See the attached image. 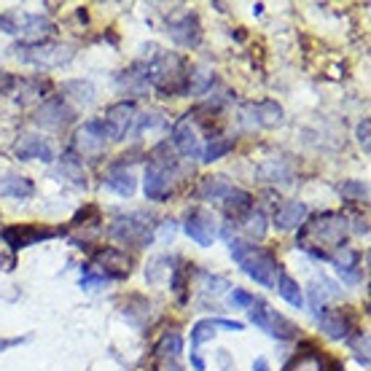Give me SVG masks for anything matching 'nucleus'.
Wrapping results in <instances>:
<instances>
[{"instance_id":"obj_1","label":"nucleus","mask_w":371,"mask_h":371,"mask_svg":"<svg viewBox=\"0 0 371 371\" xmlns=\"http://www.w3.org/2000/svg\"><path fill=\"white\" fill-rule=\"evenodd\" d=\"M296 245L307 250L312 259L331 261L336 250L347 247V218L342 212H320L315 218L304 221L299 226V240Z\"/></svg>"},{"instance_id":"obj_2","label":"nucleus","mask_w":371,"mask_h":371,"mask_svg":"<svg viewBox=\"0 0 371 371\" xmlns=\"http://www.w3.org/2000/svg\"><path fill=\"white\" fill-rule=\"evenodd\" d=\"M229 253L231 259L242 266V272H245L250 280H256V283L264 285V288L275 285L277 275H280V264H277V259H275L272 250L250 245L245 240H229Z\"/></svg>"},{"instance_id":"obj_3","label":"nucleus","mask_w":371,"mask_h":371,"mask_svg":"<svg viewBox=\"0 0 371 371\" xmlns=\"http://www.w3.org/2000/svg\"><path fill=\"white\" fill-rule=\"evenodd\" d=\"M175 175H177V159L170 154V145L167 143H159L151 151V159H148V167H145V180H143L145 196L154 199V202H164L167 196L173 194Z\"/></svg>"},{"instance_id":"obj_4","label":"nucleus","mask_w":371,"mask_h":371,"mask_svg":"<svg viewBox=\"0 0 371 371\" xmlns=\"http://www.w3.org/2000/svg\"><path fill=\"white\" fill-rule=\"evenodd\" d=\"M189 65L186 59L175 52L157 54L148 62V81L159 89L164 97L170 94H186L189 89Z\"/></svg>"},{"instance_id":"obj_5","label":"nucleus","mask_w":371,"mask_h":371,"mask_svg":"<svg viewBox=\"0 0 371 371\" xmlns=\"http://www.w3.org/2000/svg\"><path fill=\"white\" fill-rule=\"evenodd\" d=\"M108 234L122 242V245H135V247H148L157 237V224L148 212L135 210V212H119L113 215Z\"/></svg>"},{"instance_id":"obj_6","label":"nucleus","mask_w":371,"mask_h":371,"mask_svg":"<svg viewBox=\"0 0 371 371\" xmlns=\"http://www.w3.org/2000/svg\"><path fill=\"white\" fill-rule=\"evenodd\" d=\"M11 52L17 54L22 62L30 65H41V68H57L73 59L71 46H54V43H17Z\"/></svg>"},{"instance_id":"obj_7","label":"nucleus","mask_w":371,"mask_h":371,"mask_svg":"<svg viewBox=\"0 0 371 371\" xmlns=\"http://www.w3.org/2000/svg\"><path fill=\"white\" fill-rule=\"evenodd\" d=\"M250 320L266 331L269 336H275V339H296L299 334V328H296V323L293 320H288L285 315H280L277 310H272L266 301L256 299L250 304Z\"/></svg>"},{"instance_id":"obj_8","label":"nucleus","mask_w":371,"mask_h":371,"mask_svg":"<svg viewBox=\"0 0 371 371\" xmlns=\"http://www.w3.org/2000/svg\"><path fill=\"white\" fill-rule=\"evenodd\" d=\"M108 126L100 119H89L75 129V138H73V154L78 157H87V159H100V154L106 151L108 143Z\"/></svg>"},{"instance_id":"obj_9","label":"nucleus","mask_w":371,"mask_h":371,"mask_svg":"<svg viewBox=\"0 0 371 371\" xmlns=\"http://www.w3.org/2000/svg\"><path fill=\"white\" fill-rule=\"evenodd\" d=\"M283 122V106L275 100L261 103H245L240 108V124L245 129H272Z\"/></svg>"},{"instance_id":"obj_10","label":"nucleus","mask_w":371,"mask_h":371,"mask_svg":"<svg viewBox=\"0 0 371 371\" xmlns=\"http://www.w3.org/2000/svg\"><path fill=\"white\" fill-rule=\"evenodd\" d=\"M57 234H59L57 229L41 226V224H17V226H6V229L0 231L3 242L11 247V250H22V247L46 242V240H54Z\"/></svg>"},{"instance_id":"obj_11","label":"nucleus","mask_w":371,"mask_h":371,"mask_svg":"<svg viewBox=\"0 0 371 371\" xmlns=\"http://www.w3.org/2000/svg\"><path fill=\"white\" fill-rule=\"evenodd\" d=\"M73 122H75V110L68 106V100H65L62 94L49 97L43 106L38 108V113H36L38 126H46V129H54V132L68 129Z\"/></svg>"},{"instance_id":"obj_12","label":"nucleus","mask_w":371,"mask_h":371,"mask_svg":"<svg viewBox=\"0 0 371 371\" xmlns=\"http://www.w3.org/2000/svg\"><path fill=\"white\" fill-rule=\"evenodd\" d=\"M89 266L97 269L108 283H110V280H124V277H129V256H126L124 250H119V247H100V250H94L92 264Z\"/></svg>"},{"instance_id":"obj_13","label":"nucleus","mask_w":371,"mask_h":371,"mask_svg":"<svg viewBox=\"0 0 371 371\" xmlns=\"http://www.w3.org/2000/svg\"><path fill=\"white\" fill-rule=\"evenodd\" d=\"M135 122H138V106H135L132 100H122V103L108 108L106 126H108L110 140H124V138L132 132Z\"/></svg>"},{"instance_id":"obj_14","label":"nucleus","mask_w":371,"mask_h":371,"mask_svg":"<svg viewBox=\"0 0 371 371\" xmlns=\"http://www.w3.org/2000/svg\"><path fill=\"white\" fill-rule=\"evenodd\" d=\"M183 231L194 240L196 245L210 247L215 242V237H218V224H215L212 212L202 210V208H194V210H189V215H186Z\"/></svg>"},{"instance_id":"obj_15","label":"nucleus","mask_w":371,"mask_h":371,"mask_svg":"<svg viewBox=\"0 0 371 371\" xmlns=\"http://www.w3.org/2000/svg\"><path fill=\"white\" fill-rule=\"evenodd\" d=\"M173 143H175V148L186 159H196L202 154V145H199V135H196L191 113H186L180 122H175V126H173Z\"/></svg>"},{"instance_id":"obj_16","label":"nucleus","mask_w":371,"mask_h":371,"mask_svg":"<svg viewBox=\"0 0 371 371\" xmlns=\"http://www.w3.org/2000/svg\"><path fill=\"white\" fill-rule=\"evenodd\" d=\"M14 154H17V159L22 161H43V164H52L54 161V148L52 143L46 140V138H41V135H22L14 145Z\"/></svg>"},{"instance_id":"obj_17","label":"nucleus","mask_w":371,"mask_h":371,"mask_svg":"<svg viewBox=\"0 0 371 371\" xmlns=\"http://www.w3.org/2000/svg\"><path fill=\"white\" fill-rule=\"evenodd\" d=\"M170 38L177 46H186V49H191L202 41V24H199V17L194 11H186L180 19L170 22Z\"/></svg>"},{"instance_id":"obj_18","label":"nucleus","mask_w":371,"mask_h":371,"mask_svg":"<svg viewBox=\"0 0 371 371\" xmlns=\"http://www.w3.org/2000/svg\"><path fill=\"white\" fill-rule=\"evenodd\" d=\"M17 36H24L22 43H43L54 33V24L41 14H24L22 19H17Z\"/></svg>"},{"instance_id":"obj_19","label":"nucleus","mask_w":371,"mask_h":371,"mask_svg":"<svg viewBox=\"0 0 371 371\" xmlns=\"http://www.w3.org/2000/svg\"><path fill=\"white\" fill-rule=\"evenodd\" d=\"M116 84L122 92L126 94H135V97H140L145 94V89H148V62H135V65H129L126 71L119 73V78H116Z\"/></svg>"},{"instance_id":"obj_20","label":"nucleus","mask_w":371,"mask_h":371,"mask_svg":"<svg viewBox=\"0 0 371 371\" xmlns=\"http://www.w3.org/2000/svg\"><path fill=\"white\" fill-rule=\"evenodd\" d=\"M358 261H361L358 250H350V247H342L339 253L331 256V264L339 272V277L350 285L361 283V266H358Z\"/></svg>"},{"instance_id":"obj_21","label":"nucleus","mask_w":371,"mask_h":371,"mask_svg":"<svg viewBox=\"0 0 371 371\" xmlns=\"http://www.w3.org/2000/svg\"><path fill=\"white\" fill-rule=\"evenodd\" d=\"M318 323L331 339H347L350 336V318L342 310H320Z\"/></svg>"},{"instance_id":"obj_22","label":"nucleus","mask_w":371,"mask_h":371,"mask_svg":"<svg viewBox=\"0 0 371 371\" xmlns=\"http://www.w3.org/2000/svg\"><path fill=\"white\" fill-rule=\"evenodd\" d=\"M307 215H310V210H307L304 202H285L283 208L275 212V226L283 231L299 229L301 224L307 221Z\"/></svg>"},{"instance_id":"obj_23","label":"nucleus","mask_w":371,"mask_h":371,"mask_svg":"<svg viewBox=\"0 0 371 371\" xmlns=\"http://www.w3.org/2000/svg\"><path fill=\"white\" fill-rule=\"evenodd\" d=\"M33 194H36V186H33L30 177L14 175V173L0 177V196H8V199H30Z\"/></svg>"},{"instance_id":"obj_24","label":"nucleus","mask_w":371,"mask_h":371,"mask_svg":"<svg viewBox=\"0 0 371 371\" xmlns=\"http://www.w3.org/2000/svg\"><path fill=\"white\" fill-rule=\"evenodd\" d=\"M106 186L113 191V194H119V196H129L135 194V189H138V180H135V175L126 170V167H122V164H116L110 173H108L106 177Z\"/></svg>"},{"instance_id":"obj_25","label":"nucleus","mask_w":371,"mask_h":371,"mask_svg":"<svg viewBox=\"0 0 371 371\" xmlns=\"http://www.w3.org/2000/svg\"><path fill=\"white\" fill-rule=\"evenodd\" d=\"M250 210H253V196L242 189H231L229 194L224 196V212L234 221H242Z\"/></svg>"},{"instance_id":"obj_26","label":"nucleus","mask_w":371,"mask_h":371,"mask_svg":"<svg viewBox=\"0 0 371 371\" xmlns=\"http://www.w3.org/2000/svg\"><path fill=\"white\" fill-rule=\"evenodd\" d=\"M231 189H234V186H231L224 175H210V177H202V180H199L196 196H199V199H224Z\"/></svg>"},{"instance_id":"obj_27","label":"nucleus","mask_w":371,"mask_h":371,"mask_svg":"<svg viewBox=\"0 0 371 371\" xmlns=\"http://www.w3.org/2000/svg\"><path fill=\"white\" fill-rule=\"evenodd\" d=\"M62 92H65V100H73V103L87 106V108L97 100V97H94L97 89L92 87L89 81H81V78H78V81H65V84H62Z\"/></svg>"},{"instance_id":"obj_28","label":"nucleus","mask_w":371,"mask_h":371,"mask_svg":"<svg viewBox=\"0 0 371 371\" xmlns=\"http://www.w3.org/2000/svg\"><path fill=\"white\" fill-rule=\"evenodd\" d=\"M275 285H277V293H280V296H283L291 307H296V310L304 307V293H301L299 283H296L291 275L280 272V275H277V280H275Z\"/></svg>"},{"instance_id":"obj_29","label":"nucleus","mask_w":371,"mask_h":371,"mask_svg":"<svg viewBox=\"0 0 371 371\" xmlns=\"http://www.w3.org/2000/svg\"><path fill=\"white\" fill-rule=\"evenodd\" d=\"M240 229H242V234H245L247 240H264L266 234V215L261 210H250L240 221Z\"/></svg>"},{"instance_id":"obj_30","label":"nucleus","mask_w":371,"mask_h":371,"mask_svg":"<svg viewBox=\"0 0 371 371\" xmlns=\"http://www.w3.org/2000/svg\"><path fill=\"white\" fill-rule=\"evenodd\" d=\"M234 143H237L234 138H210V143L202 148V154H199V157H202V161H205V164L218 161L221 157H226L231 148H234Z\"/></svg>"},{"instance_id":"obj_31","label":"nucleus","mask_w":371,"mask_h":371,"mask_svg":"<svg viewBox=\"0 0 371 371\" xmlns=\"http://www.w3.org/2000/svg\"><path fill=\"white\" fill-rule=\"evenodd\" d=\"M183 353V336L177 331H167L157 344V355L167 358V361H177V355Z\"/></svg>"},{"instance_id":"obj_32","label":"nucleus","mask_w":371,"mask_h":371,"mask_svg":"<svg viewBox=\"0 0 371 371\" xmlns=\"http://www.w3.org/2000/svg\"><path fill=\"white\" fill-rule=\"evenodd\" d=\"M59 175L71 177L75 186H84V183H87V180H84V167H81V161L75 159L73 151H68V154L59 159Z\"/></svg>"},{"instance_id":"obj_33","label":"nucleus","mask_w":371,"mask_h":371,"mask_svg":"<svg viewBox=\"0 0 371 371\" xmlns=\"http://www.w3.org/2000/svg\"><path fill=\"white\" fill-rule=\"evenodd\" d=\"M215 84V75L210 71H194L189 73V89L186 94H208Z\"/></svg>"},{"instance_id":"obj_34","label":"nucleus","mask_w":371,"mask_h":371,"mask_svg":"<svg viewBox=\"0 0 371 371\" xmlns=\"http://www.w3.org/2000/svg\"><path fill=\"white\" fill-rule=\"evenodd\" d=\"M170 272H173V275H170V288H173V291L177 293V299L186 304V288H189V283H186V280H189L191 269L183 264V261H177V266H173Z\"/></svg>"},{"instance_id":"obj_35","label":"nucleus","mask_w":371,"mask_h":371,"mask_svg":"<svg viewBox=\"0 0 371 371\" xmlns=\"http://www.w3.org/2000/svg\"><path fill=\"white\" fill-rule=\"evenodd\" d=\"M339 191H342L344 199H350V202H369V186L361 183V180H344L339 186Z\"/></svg>"},{"instance_id":"obj_36","label":"nucleus","mask_w":371,"mask_h":371,"mask_svg":"<svg viewBox=\"0 0 371 371\" xmlns=\"http://www.w3.org/2000/svg\"><path fill=\"white\" fill-rule=\"evenodd\" d=\"M94 224H100V208H97V205H84V208H81V210H78L71 218L73 229H81V226H94Z\"/></svg>"},{"instance_id":"obj_37","label":"nucleus","mask_w":371,"mask_h":371,"mask_svg":"<svg viewBox=\"0 0 371 371\" xmlns=\"http://www.w3.org/2000/svg\"><path fill=\"white\" fill-rule=\"evenodd\" d=\"M212 336H215V323H212V318L194 323V328H191V344H194V350L202 342H210Z\"/></svg>"},{"instance_id":"obj_38","label":"nucleus","mask_w":371,"mask_h":371,"mask_svg":"<svg viewBox=\"0 0 371 371\" xmlns=\"http://www.w3.org/2000/svg\"><path fill=\"white\" fill-rule=\"evenodd\" d=\"M350 350L355 353L358 363L369 366V336L363 334V331H358L355 336H350Z\"/></svg>"},{"instance_id":"obj_39","label":"nucleus","mask_w":371,"mask_h":371,"mask_svg":"<svg viewBox=\"0 0 371 371\" xmlns=\"http://www.w3.org/2000/svg\"><path fill=\"white\" fill-rule=\"evenodd\" d=\"M108 285V280L97 272V269H92V266H81V288H87V291H97V288H103Z\"/></svg>"},{"instance_id":"obj_40","label":"nucleus","mask_w":371,"mask_h":371,"mask_svg":"<svg viewBox=\"0 0 371 371\" xmlns=\"http://www.w3.org/2000/svg\"><path fill=\"white\" fill-rule=\"evenodd\" d=\"M170 264H173V261H170L167 256H161V259H154V261L148 264V269H145V280H148V283H157V280L161 277V272H170V269H173Z\"/></svg>"},{"instance_id":"obj_41","label":"nucleus","mask_w":371,"mask_h":371,"mask_svg":"<svg viewBox=\"0 0 371 371\" xmlns=\"http://www.w3.org/2000/svg\"><path fill=\"white\" fill-rule=\"evenodd\" d=\"M229 301H231V307H237V310H250V304L256 301V296L247 293L245 288H231Z\"/></svg>"},{"instance_id":"obj_42","label":"nucleus","mask_w":371,"mask_h":371,"mask_svg":"<svg viewBox=\"0 0 371 371\" xmlns=\"http://www.w3.org/2000/svg\"><path fill=\"white\" fill-rule=\"evenodd\" d=\"M138 119H140V124H138L135 135H143L145 129H154V126H159V124H164V113H159V110H154V113H145V116H138Z\"/></svg>"},{"instance_id":"obj_43","label":"nucleus","mask_w":371,"mask_h":371,"mask_svg":"<svg viewBox=\"0 0 371 371\" xmlns=\"http://www.w3.org/2000/svg\"><path fill=\"white\" fill-rule=\"evenodd\" d=\"M371 119H363V122L358 124V129H355V138H358V143H361V148H363V154H369L371 151Z\"/></svg>"},{"instance_id":"obj_44","label":"nucleus","mask_w":371,"mask_h":371,"mask_svg":"<svg viewBox=\"0 0 371 371\" xmlns=\"http://www.w3.org/2000/svg\"><path fill=\"white\" fill-rule=\"evenodd\" d=\"M0 30L8 33V36H17L19 27H17V14H0Z\"/></svg>"},{"instance_id":"obj_45","label":"nucleus","mask_w":371,"mask_h":371,"mask_svg":"<svg viewBox=\"0 0 371 371\" xmlns=\"http://www.w3.org/2000/svg\"><path fill=\"white\" fill-rule=\"evenodd\" d=\"M159 226V240H164V242H170L173 237H175V231H177V224L170 218V221H161V224H157Z\"/></svg>"},{"instance_id":"obj_46","label":"nucleus","mask_w":371,"mask_h":371,"mask_svg":"<svg viewBox=\"0 0 371 371\" xmlns=\"http://www.w3.org/2000/svg\"><path fill=\"white\" fill-rule=\"evenodd\" d=\"M212 323H215V328H226V331H234V334L245 328V326H242L240 320H224V318H215V320H212Z\"/></svg>"},{"instance_id":"obj_47","label":"nucleus","mask_w":371,"mask_h":371,"mask_svg":"<svg viewBox=\"0 0 371 371\" xmlns=\"http://www.w3.org/2000/svg\"><path fill=\"white\" fill-rule=\"evenodd\" d=\"M355 231L358 234H369V218L366 215H355Z\"/></svg>"},{"instance_id":"obj_48","label":"nucleus","mask_w":371,"mask_h":371,"mask_svg":"<svg viewBox=\"0 0 371 371\" xmlns=\"http://www.w3.org/2000/svg\"><path fill=\"white\" fill-rule=\"evenodd\" d=\"M11 87H14V78L6 71H0V92H8Z\"/></svg>"},{"instance_id":"obj_49","label":"nucleus","mask_w":371,"mask_h":371,"mask_svg":"<svg viewBox=\"0 0 371 371\" xmlns=\"http://www.w3.org/2000/svg\"><path fill=\"white\" fill-rule=\"evenodd\" d=\"M191 366H194V371H205V361H202V355L196 353V350H191Z\"/></svg>"},{"instance_id":"obj_50","label":"nucleus","mask_w":371,"mask_h":371,"mask_svg":"<svg viewBox=\"0 0 371 371\" xmlns=\"http://www.w3.org/2000/svg\"><path fill=\"white\" fill-rule=\"evenodd\" d=\"M19 342H24V336L22 339H0V350H6V347H14V344H19Z\"/></svg>"},{"instance_id":"obj_51","label":"nucleus","mask_w":371,"mask_h":371,"mask_svg":"<svg viewBox=\"0 0 371 371\" xmlns=\"http://www.w3.org/2000/svg\"><path fill=\"white\" fill-rule=\"evenodd\" d=\"M253 371H272V369H269L266 358H256V363H253Z\"/></svg>"},{"instance_id":"obj_52","label":"nucleus","mask_w":371,"mask_h":371,"mask_svg":"<svg viewBox=\"0 0 371 371\" xmlns=\"http://www.w3.org/2000/svg\"><path fill=\"white\" fill-rule=\"evenodd\" d=\"M161 371H183V366H180L177 361H167V363L161 366Z\"/></svg>"},{"instance_id":"obj_53","label":"nucleus","mask_w":371,"mask_h":371,"mask_svg":"<svg viewBox=\"0 0 371 371\" xmlns=\"http://www.w3.org/2000/svg\"><path fill=\"white\" fill-rule=\"evenodd\" d=\"M11 264H14V261H8V259L0 256V269H11Z\"/></svg>"}]
</instances>
